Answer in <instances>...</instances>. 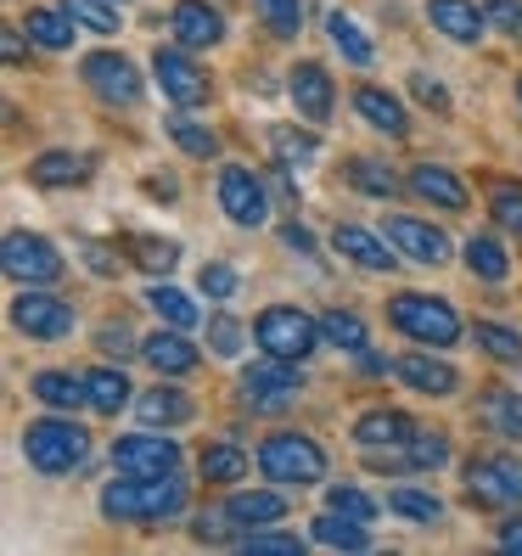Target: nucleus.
Segmentation results:
<instances>
[{
  "instance_id": "obj_1",
  "label": "nucleus",
  "mask_w": 522,
  "mask_h": 556,
  "mask_svg": "<svg viewBox=\"0 0 522 556\" xmlns=\"http://www.w3.org/2000/svg\"><path fill=\"white\" fill-rule=\"evenodd\" d=\"M186 506V483L169 472V478H118L102 489V511L113 522H163Z\"/></svg>"
},
{
  "instance_id": "obj_2",
  "label": "nucleus",
  "mask_w": 522,
  "mask_h": 556,
  "mask_svg": "<svg viewBox=\"0 0 522 556\" xmlns=\"http://www.w3.org/2000/svg\"><path fill=\"white\" fill-rule=\"evenodd\" d=\"M23 455H28V467H35V472H46V478H62V472L85 467L90 439H85V428H79V421L46 416V421H28V428H23Z\"/></svg>"
},
{
  "instance_id": "obj_3",
  "label": "nucleus",
  "mask_w": 522,
  "mask_h": 556,
  "mask_svg": "<svg viewBox=\"0 0 522 556\" xmlns=\"http://www.w3.org/2000/svg\"><path fill=\"white\" fill-rule=\"evenodd\" d=\"M258 467H265V478H276L287 489H309L326 478V450L304 433H270L258 444Z\"/></svg>"
},
{
  "instance_id": "obj_4",
  "label": "nucleus",
  "mask_w": 522,
  "mask_h": 556,
  "mask_svg": "<svg viewBox=\"0 0 522 556\" xmlns=\"http://www.w3.org/2000/svg\"><path fill=\"white\" fill-rule=\"evenodd\" d=\"M387 320H394L410 343H428V349H449L455 338H461V315H455L444 299H428V292L394 299L387 304Z\"/></svg>"
},
{
  "instance_id": "obj_5",
  "label": "nucleus",
  "mask_w": 522,
  "mask_h": 556,
  "mask_svg": "<svg viewBox=\"0 0 522 556\" xmlns=\"http://www.w3.org/2000/svg\"><path fill=\"white\" fill-rule=\"evenodd\" d=\"M253 338H258V349L276 354V359H309L326 343L320 320H309L304 309H292V304H276V309L258 315L253 320Z\"/></svg>"
},
{
  "instance_id": "obj_6",
  "label": "nucleus",
  "mask_w": 522,
  "mask_h": 556,
  "mask_svg": "<svg viewBox=\"0 0 522 556\" xmlns=\"http://www.w3.org/2000/svg\"><path fill=\"white\" fill-rule=\"evenodd\" d=\"M298 394H304L298 359H276V354H265L258 366H247V371H242V405H247V410H258V416L298 405Z\"/></svg>"
},
{
  "instance_id": "obj_7",
  "label": "nucleus",
  "mask_w": 522,
  "mask_h": 556,
  "mask_svg": "<svg viewBox=\"0 0 522 556\" xmlns=\"http://www.w3.org/2000/svg\"><path fill=\"white\" fill-rule=\"evenodd\" d=\"M0 265H7V276L17 287H51L62 270H68V258H62L46 237H35V231H12L7 248H0Z\"/></svg>"
},
{
  "instance_id": "obj_8",
  "label": "nucleus",
  "mask_w": 522,
  "mask_h": 556,
  "mask_svg": "<svg viewBox=\"0 0 522 556\" xmlns=\"http://www.w3.org/2000/svg\"><path fill=\"white\" fill-rule=\"evenodd\" d=\"M467 495L483 506H522V462L517 455H472Z\"/></svg>"
},
{
  "instance_id": "obj_9",
  "label": "nucleus",
  "mask_w": 522,
  "mask_h": 556,
  "mask_svg": "<svg viewBox=\"0 0 522 556\" xmlns=\"http://www.w3.org/2000/svg\"><path fill=\"white\" fill-rule=\"evenodd\" d=\"M152 79H157V90L169 96L175 108L208 102V74L186 56V46H157V51H152Z\"/></svg>"
},
{
  "instance_id": "obj_10",
  "label": "nucleus",
  "mask_w": 522,
  "mask_h": 556,
  "mask_svg": "<svg viewBox=\"0 0 522 556\" xmlns=\"http://www.w3.org/2000/svg\"><path fill=\"white\" fill-rule=\"evenodd\" d=\"M113 467L129 478H169L180 472V444L163 433H129L113 444Z\"/></svg>"
},
{
  "instance_id": "obj_11",
  "label": "nucleus",
  "mask_w": 522,
  "mask_h": 556,
  "mask_svg": "<svg viewBox=\"0 0 522 556\" xmlns=\"http://www.w3.org/2000/svg\"><path fill=\"white\" fill-rule=\"evenodd\" d=\"M12 320L23 326L28 338H40V343H62L74 332V309L62 299H51V292H40V287L17 292V299H12Z\"/></svg>"
},
{
  "instance_id": "obj_12",
  "label": "nucleus",
  "mask_w": 522,
  "mask_h": 556,
  "mask_svg": "<svg viewBox=\"0 0 522 556\" xmlns=\"http://www.w3.org/2000/svg\"><path fill=\"white\" fill-rule=\"evenodd\" d=\"M219 208L231 214L237 225H265L270 219V198H265V180H258L253 169H242V163H225L219 169Z\"/></svg>"
},
{
  "instance_id": "obj_13",
  "label": "nucleus",
  "mask_w": 522,
  "mask_h": 556,
  "mask_svg": "<svg viewBox=\"0 0 522 556\" xmlns=\"http://www.w3.org/2000/svg\"><path fill=\"white\" fill-rule=\"evenodd\" d=\"M85 85L102 96L107 108H136L141 102V74L129 56H113V51H96L85 56Z\"/></svg>"
},
{
  "instance_id": "obj_14",
  "label": "nucleus",
  "mask_w": 522,
  "mask_h": 556,
  "mask_svg": "<svg viewBox=\"0 0 522 556\" xmlns=\"http://www.w3.org/2000/svg\"><path fill=\"white\" fill-rule=\"evenodd\" d=\"M387 242H394L405 258H416V265H444V258H449V237L438 231V225H421L410 214L387 219Z\"/></svg>"
},
{
  "instance_id": "obj_15",
  "label": "nucleus",
  "mask_w": 522,
  "mask_h": 556,
  "mask_svg": "<svg viewBox=\"0 0 522 556\" xmlns=\"http://www.w3.org/2000/svg\"><path fill=\"white\" fill-rule=\"evenodd\" d=\"M141 359L157 371V377H186V371H198V343H186L180 326H157V332L141 343Z\"/></svg>"
},
{
  "instance_id": "obj_16",
  "label": "nucleus",
  "mask_w": 522,
  "mask_h": 556,
  "mask_svg": "<svg viewBox=\"0 0 522 556\" xmlns=\"http://www.w3.org/2000/svg\"><path fill=\"white\" fill-rule=\"evenodd\" d=\"M169 28H175V40L186 51H203V46H219L225 40V17L208 7V0H175Z\"/></svg>"
},
{
  "instance_id": "obj_17",
  "label": "nucleus",
  "mask_w": 522,
  "mask_h": 556,
  "mask_svg": "<svg viewBox=\"0 0 522 556\" xmlns=\"http://www.w3.org/2000/svg\"><path fill=\"white\" fill-rule=\"evenodd\" d=\"M287 90H292V102H298L304 118H315V124L332 118L338 90H332V74H326L320 62H298V68H292V79H287Z\"/></svg>"
},
{
  "instance_id": "obj_18",
  "label": "nucleus",
  "mask_w": 522,
  "mask_h": 556,
  "mask_svg": "<svg viewBox=\"0 0 522 556\" xmlns=\"http://www.w3.org/2000/svg\"><path fill=\"white\" fill-rule=\"evenodd\" d=\"M394 377L410 382L416 394H433V400H449L455 388H461V371L444 366V359H433V354H399L394 359Z\"/></svg>"
},
{
  "instance_id": "obj_19",
  "label": "nucleus",
  "mask_w": 522,
  "mask_h": 556,
  "mask_svg": "<svg viewBox=\"0 0 522 556\" xmlns=\"http://www.w3.org/2000/svg\"><path fill=\"white\" fill-rule=\"evenodd\" d=\"M225 511H231L237 529H270V522L287 517V495H276V489H237L225 501Z\"/></svg>"
},
{
  "instance_id": "obj_20",
  "label": "nucleus",
  "mask_w": 522,
  "mask_h": 556,
  "mask_svg": "<svg viewBox=\"0 0 522 556\" xmlns=\"http://www.w3.org/2000/svg\"><path fill=\"white\" fill-rule=\"evenodd\" d=\"M428 23L438 28V35H449V40H461V46H472V40L483 35V23H488V12H478L472 0H428Z\"/></svg>"
},
{
  "instance_id": "obj_21",
  "label": "nucleus",
  "mask_w": 522,
  "mask_h": 556,
  "mask_svg": "<svg viewBox=\"0 0 522 556\" xmlns=\"http://www.w3.org/2000/svg\"><path fill=\"white\" fill-rule=\"evenodd\" d=\"M410 191H416L421 203H438V208H449V214L467 208V186L455 180L449 169H438V163H416V169H410Z\"/></svg>"
},
{
  "instance_id": "obj_22",
  "label": "nucleus",
  "mask_w": 522,
  "mask_h": 556,
  "mask_svg": "<svg viewBox=\"0 0 522 556\" xmlns=\"http://www.w3.org/2000/svg\"><path fill=\"white\" fill-rule=\"evenodd\" d=\"M354 113H360L371 129H382V136H394V141H399L405 129H410L405 108H399L387 90H377V85H360V90H354Z\"/></svg>"
},
{
  "instance_id": "obj_23",
  "label": "nucleus",
  "mask_w": 522,
  "mask_h": 556,
  "mask_svg": "<svg viewBox=\"0 0 522 556\" xmlns=\"http://www.w3.org/2000/svg\"><path fill=\"white\" fill-rule=\"evenodd\" d=\"M332 248H338L343 258H354L360 270H394V265H399V253H387L371 231H360V225H338V231H332Z\"/></svg>"
},
{
  "instance_id": "obj_24",
  "label": "nucleus",
  "mask_w": 522,
  "mask_h": 556,
  "mask_svg": "<svg viewBox=\"0 0 522 556\" xmlns=\"http://www.w3.org/2000/svg\"><path fill=\"white\" fill-rule=\"evenodd\" d=\"M85 405H90L96 416H118V410L129 405V377L113 371V366L85 371Z\"/></svg>"
},
{
  "instance_id": "obj_25",
  "label": "nucleus",
  "mask_w": 522,
  "mask_h": 556,
  "mask_svg": "<svg viewBox=\"0 0 522 556\" xmlns=\"http://www.w3.org/2000/svg\"><path fill=\"white\" fill-rule=\"evenodd\" d=\"M28 394H35L40 405H51V410H74V405H85V377H74V371H35Z\"/></svg>"
},
{
  "instance_id": "obj_26",
  "label": "nucleus",
  "mask_w": 522,
  "mask_h": 556,
  "mask_svg": "<svg viewBox=\"0 0 522 556\" xmlns=\"http://www.w3.org/2000/svg\"><path fill=\"white\" fill-rule=\"evenodd\" d=\"M136 410H141L147 428H180V421H191V400L180 388H152V394L136 400Z\"/></svg>"
},
{
  "instance_id": "obj_27",
  "label": "nucleus",
  "mask_w": 522,
  "mask_h": 556,
  "mask_svg": "<svg viewBox=\"0 0 522 556\" xmlns=\"http://www.w3.org/2000/svg\"><path fill=\"white\" fill-rule=\"evenodd\" d=\"M28 40H35V46H46V51H68L74 46V17L68 12H51V7H28Z\"/></svg>"
},
{
  "instance_id": "obj_28",
  "label": "nucleus",
  "mask_w": 522,
  "mask_h": 556,
  "mask_svg": "<svg viewBox=\"0 0 522 556\" xmlns=\"http://www.w3.org/2000/svg\"><path fill=\"white\" fill-rule=\"evenodd\" d=\"M147 304H152V315L163 320V326H180V332H191V326L203 320V309L186 299L180 287H169V281H157V287H147Z\"/></svg>"
},
{
  "instance_id": "obj_29",
  "label": "nucleus",
  "mask_w": 522,
  "mask_h": 556,
  "mask_svg": "<svg viewBox=\"0 0 522 556\" xmlns=\"http://www.w3.org/2000/svg\"><path fill=\"white\" fill-rule=\"evenodd\" d=\"M410 433H416V421L405 410H366L354 421V439L360 444H405Z\"/></svg>"
},
{
  "instance_id": "obj_30",
  "label": "nucleus",
  "mask_w": 522,
  "mask_h": 556,
  "mask_svg": "<svg viewBox=\"0 0 522 556\" xmlns=\"http://www.w3.org/2000/svg\"><path fill=\"white\" fill-rule=\"evenodd\" d=\"M478 416L495 428L500 439H522V394H511V388H488Z\"/></svg>"
},
{
  "instance_id": "obj_31",
  "label": "nucleus",
  "mask_w": 522,
  "mask_h": 556,
  "mask_svg": "<svg viewBox=\"0 0 522 556\" xmlns=\"http://www.w3.org/2000/svg\"><path fill=\"white\" fill-rule=\"evenodd\" d=\"M315 540L332 545V551H371L366 522H354V517H343V511H332V506H326V517H315Z\"/></svg>"
},
{
  "instance_id": "obj_32",
  "label": "nucleus",
  "mask_w": 522,
  "mask_h": 556,
  "mask_svg": "<svg viewBox=\"0 0 522 556\" xmlns=\"http://www.w3.org/2000/svg\"><path fill=\"white\" fill-rule=\"evenodd\" d=\"M343 175H348V186L354 191H366V198H399V175L387 169V163H377V157H354V163H343Z\"/></svg>"
},
{
  "instance_id": "obj_33",
  "label": "nucleus",
  "mask_w": 522,
  "mask_h": 556,
  "mask_svg": "<svg viewBox=\"0 0 522 556\" xmlns=\"http://www.w3.org/2000/svg\"><path fill=\"white\" fill-rule=\"evenodd\" d=\"M270 152H276V163L298 169V163H315V157H320V136H309V129H292V124H270Z\"/></svg>"
},
{
  "instance_id": "obj_34",
  "label": "nucleus",
  "mask_w": 522,
  "mask_h": 556,
  "mask_svg": "<svg viewBox=\"0 0 522 556\" xmlns=\"http://www.w3.org/2000/svg\"><path fill=\"white\" fill-rule=\"evenodd\" d=\"M90 175V157H74V152H46L40 163H35V186H79Z\"/></svg>"
},
{
  "instance_id": "obj_35",
  "label": "nucleus",
  "mask_w": 522,
  "mask_h": 556,
  "mask_svg": "<svg viewBox=\"0 0 522 556\" xmlns=\"http://www.w3.org/2000/svg\"><path fill=\"white\" fill-rule=\"evenodd\" d=\"M467 270H472L478 281H506V276H511V258H506V248H500L495 237H472V242H467Z\"/></svg>"
},
{
  "instance_id": "obj_36",
  "label": "nucleus",
  "mask_w": 522,
  "mask_h": 556,
  "mask_svg": "<svg viewBox=\"0 0 522 556\" xmlns=\"http://www.w3.org/2000/svg\"><path fill=\"white\" fill-rule=\"evenodd\" d=\"M163 129H169V141H175L186 157H219V136H214L208 124H198V118H169Z\"/></svg>"
},
{
  "instance_id": "obj_37",
  "label": "nucleus",
  "mask_w": 522,
  "mask_h": 556,
  "mask_svg": "<svg viewBox=\"0 0 522 556\" xmlns=\"http://www.w3.org/2000/svg\"><path fill=\"white\" fill-rule=\"evenodd\" d=\"M326 35H332V46L354 62V68H371V40L360 35V23H354V17L332 12V17H326Z\"/></svg>"
},
{
  "instance_id": "obj_38",
  "label": "nucleus",
  "mask_w": 522,
  "mask_h": 556,
  "mask_svg": "<svg viewBox=\"0 0 522 556\" xmlns=\"http://www.w3.org/2000/svg\"><path fill=\"white\" fill-rule=\"evenodd\" d=\"M444 462H449V439H444V433H421V428H416V433L405 439V467H410V472H438Z\"/></svg>"
},
{
  "instance_id": "obj_39",
  "label": "nucleus",
  "mask_w": 522,
  "mask_h": 556,
  "mask_svg": "<svg viewBox=\"0 0 522 556\" xmlns=\"http://www.w3.org/2000/svg\"><path fill=\"white\" fill-rule=\"evenodd\" d=\"M472 343H478L483 354H495L500 366H517V359H522V338L511 332V326H495V320H478V326H472Z\"/></svg>"
},
{
  "instance_id": "obj_40",
  "label": "nucleus",
  "mask_w": 522,
  "mask_h": 556,
  "mask_svg": "<svg viewBox=\"0 0 522 556\" xmlns=\"http://www.w3.org/2000/svg\"><path fill=\"white\" fill-rule=\"evenodd\" d=\"M62 12H68L79 28H90V35H118V7L113 0H62Z\"/></svg>"
},
{
  "instance_id": "obj_41",
  "label": "nucleus",
  "mask_w": 522,
  "mask_h": 556,
  "mask_svg": "<svg viewBox=\"0 0 522 556\" xmlns=\"http://www.w3.org/2000/svg\"><path fill=\"white\" fill-rule=\"evenodd\" d=\"M320 332H326V343H338V349H348V354H366V320H360V315L332 309V315H320Z\"/></svg>"
},
{
  "instance_id": "obj_42",
  "label": "nucleus",
  "mask_w": 522,
  "mask_h": 556,
  "mask_svg": "<svg viewBox=\"0 0 522 556\" xmlns=\"http://www.w3.org/2000/svg\"><path fill=\"white\" fill-rule=\"evenodd\" d=\"M203 478H208V483H237V478H247V455H242L237 444H208V450H203Z\"/></svg>"
},
{
  "instance_id": "obj_43",
  "label": "nucleus",
  "mask_w": 522,
  "mask_h": 556,
  "mask_svg": "<svg viewBox=\"0 0 522 556\" xmlns=\"http://www.w3.org/2000/svg\"><path fill=\"white\" fill-rule=\"evenodd\" d=\"M258 17H265V28L276 40H292L304 28V0H253Z\"/></svg>"
},
{
  "instance_id": "obj_44",
  "label": "nucleus",
  "mask_w": 522,
  "mask_h": 556,
  "mask_svg": "<svg viewBox=\"0 0 522 556\" xmlns=\"http://www.w3.org/2000/svg\"><path fill=\"white\" fill-rule=\"evenodd\" d=\"M387 511H399V517H410V522H433L444 517V501L438 495H421V489H394V495H387Z\"/></svg>"
},
{
  "instance_id": "obj_45",
  "label": "nucleus",
  "mask_w": 522,
  "mask_h": 556,
  "mask_svg": "<svg viewBox=\"0 0 522 556\" xmlns=\"http://www.w3.org/2000/svg\"><path fill=\"white\" fill-rule=\"evenodd\" d=\"M326 506L343 511V517H354V522H371V517H377V501L366 495V489H348V483L326 489Z\"/></svg>"
},
{
  "instance_id": "obj_46",
  "label": "nucleus",
  "mask_w": 522,
  "mask_h": 556,
  "mask_svg": "<svg viewBox=\"0 0 522 556\" xmlns=\"http://www.w3.org/2000/svg\"><path fill=\"white\" fill-rule=\"evenodd\" d=\"M242 338H247V326H242L237 315H214V320H208V343H214V354H219V359L242 354Z\"/></svg>"
},
{
  "instance_id": "obj_47",
  "label": "nucleus",
  "mask_w": 522,
  "mask_h": 556,
  "mask_svg": "<svg viewBox=\"0 0 522 556\" xmlns=\"http://www.w3.org/2000/svg\"><path fill=\"white\" fill-rule=\"evenodd\" d=\"M242 551H270V556H304V540H298V534H276V529H247V534H242Z\"/></svg>"
},
{
  "instance_id": "obj_48",
  "label": "nucleus",
  "mask_w": 522,
  "mask_h": 556,
  "mask_svg": "<svg viewBox=\"0 0 522 556\" xmlns=\"http://www.w3.org/2000/svg\"><path fill=\"white\" fill-rule=\"evenodd\" d=\"M175 258H180L175 242H157V237H141V242H136V265L152 270V276H157V270L169 276V270H175Z\"/></svg>"
},
{
  "instance_id": "obj_49",
  "label": "nucleus",
  "mask_w": 522,
  "mask_h": 556,
  "mask_svg": "<svg viewBox=\"0 0 522 556\" xmlns=\"http://www.w3.org/2000/svg\"><path fill=\"white\" fill-rule=\"evenodd\" d=\"M488 214H495L511 237H522V191L517 186H500L495 198H488Z\"/></svg>"
},
{
  "instance_id": "obj_50",
  "label": "nucleus",
  "mask_w": 522,
  "mask_h": 556,
  "mask_svg": "<svg viewBox=\"0 0 522 556\" xmlns=\"http://www.w3.org/2000/svg\"><path fill=\"white\" fill-rule=\"evenodd\" d=\"M191 534H198L203 545H225V540H237L242 529L231 522V511H203L198 522H191Z\"/></svg>"
},
{
  "instance_id": "obj_51",
  "label": "nucleus",
  "mask_w": 522,
  "mask_h": 556,
  "mask_svg": "<svg viewBox=\"0 0 522 556\" xmlns=\"http://www.w3.org/2000/svg\"><path fill=\"white\" fill-rule=\"evenodd\" d=\"M483 12H488V23H495L500 35L522 40V0H483Z\"/></svg>"
},
{
  "instance_id": "obj_52",
  "label": "nucleus",
  "mask_w": 522,
  "mask_h": 556,
  "mask_svg": "<svg viewBox=\"0 0 522 556\" xmlns=\"http://www.w3.org/2000/svg\"><path fill=\"white\" fill-rule=\"evenodd\" d=\"M198 287L208 292V299H237V270L231 265H203Z\"/></svg>"
},
{
  "instance_id": "obj_53",
  "label": "nucleus",
  "mask_w": 522,
  "mask_h": 556,
  "mask_svg": "<svg viewBox=\"0 0 522 556\" xmlns=\"http://www.w3.org/2000/svg\"><path fill=\"white\" fill-rule=\"evenodd\" d=\"M410 90H416V102H421V108H438V113L449 108V90H444L438 79H428V74H410Z\"/></svg>"
},
{
  "instance_id": "obj_54",
  "label": "nucleus",
  "mask_w": 522,
  "mask_h": 556,
  "mask_svg": "<svg viewBox=\"0 0 522 556\" xmlns=\"http://www.w3.org/2000/svg\"><path fill=\"white\" fill-rule=\"evenodd\" d=\"M96 343H102L107 354H118V359H129V354H136V349H141L136 338H129V332H124V326H102V332H96Z\"/></svg>"
},
{
  "instance_id": "obj_55",
  "label": "nucleus",
  "mask_w": 522,
  "mask_h": 556,
  "mask_svg": "<svg viewBox=\"0 0 522 556\" xmlns=\"http://www.w3.org/2000/svg\"><path fill=\"white\" fill-rule=\"evenodd\" d=\"M85 265H90V270H102V276H113V270H118V258H113L107 242H85Z\"/></svg>"
},
{
  "instance_id": "obj_56",
  "label": "nucleus",
  "mask_w": 522,
  "mask_h": 556,
  "mask_svg": "<svg viewBox=\"0 0 522 556\" xmlns=\"http://www.w3.org/2000/svg\"><path fill=\"white\" fill-rule=\"evenodd\" d=\"M270 186H276V198H281V208H298V186L287 180V163H276V175H270Z\"/></svg>"
},
{
  "instance_id": "obj_57",
  "label": "nucleus",
  "mask_w": 522,
  "mask_h": 556,
  "mask_svg": "<svg viewBox=\"0 0 522 556\" xmlns=\"http://www.w3.org/2000/svg\"><path fill=\"white\" fill-rule=\"evenodd\" d=\"M281 242H287L292 253H315V237L304 231V225H298V219H292V225H281Z\"/></svg>"
},
{
  "instance_id": "obj_58",
  "label": "nucleus",
  "mask_w": 522,
  "mask_h": 556,
  "mask_svg": "<svg viewBox=\"0 0 522 556\" xmlns=\"http://www.w3.org/2000/svg\"><path fill=\"white\" fill-rule=\"evenodd\" d=\"M0 56H7L12 68H17V62L28 56V46H23V35H17V28H0Z\"/></svg>"
},
{
  "instance_id": "obj_59",
  "label": "nucleus",
  "mask_w": 522,
  "mask_h": 556,
  "mask_svg": "<svg viewBox=\"0 0 522 556\" xmlns=\"http://www.w3.org/2000/svg\"><path fill=\"white\" fill-rule=\"evenodd\" d=\"M500 545L506 551H522V517L517 522H500Z\"/></svg>"
},
{
  "instance_id": "obj_60",
  "label": "nucleus",
  "mask_w": 522,
  "mask_h": 556,
  "mask_svg": "<svg viewBox=\"0 0 522 556\" xmlns=\"http://www.w3.org/2000/svg\"><path fill=\"white\" fill-rule=\"evenodd\" d=\"M517 96H522V79H517Z\"/></svg>"
},
{
  "instance_id": "obj_61",
  "label": "nucleus",
  "mask_w": 522,
  "mask_h": 556,
  "mask_svg": "<svg viewBox=\"0 0 522 556\" xmlns=\"http://www.w3.org/2000/svg\"><path fill=\"white\" fill-rule=\"evenodd\" d=\"M113 7H124V0H113Z\"/></svg>"
}]
</instances>
